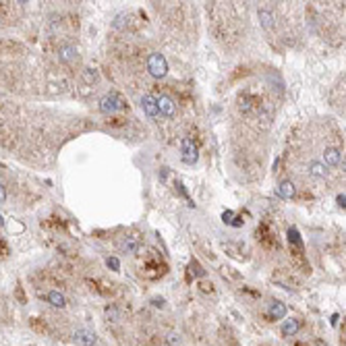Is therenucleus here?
Wrapping results in <instances>:
<instances>
[{
  "label": "nucleus",
  "instance_id": "nucleus-1",
  "mask_svg": "<svg viewBox=\"0 0 346 346\" xmlns=\"http://www.w3.org/2000/svg\"><path fill=\"white\" fill-rule=\"evenodd\" d=\"M125 106H127L125 98L120 96V94H116V92L106 94V96L100 100V110H102L104 114H116V112H120V110H125Z\"/></svg>",
  "mask_w": 346,
  "mask_h": 346
},
{
  "label": "nucleus",
  "instance_id": "nucleus-2",
  "mask_svg": "<svg viewBox=\"0 0 346 346\" xmlns=\"http://www.w3.org/2000/svg\"><path fill=\"white\" fill-rule=\"evenodd\" d=\"M147 71L155 79H162L168 73V62H166V58L160 54V52H153V54L147 56Z\"/></svg>",
  "mask_w": 346,
  "mask_h": 346
},
{
  "label": "nucleus",
  "instance_id": "nucleus-3",
  "mask_svg": "<svg viewBox=\"0 0 346 346\" xmlns=\"http://www.w3.org/2000/svg\"><path fill=\"white\" fill-rule=\"evenodd\" d=\"M181 158L189 166H193L197 162V158H199V155H197V145L189 139V137H185V139L181 141Z\"/></svg>",
  "mask_w": 346,
  "mask_h": 346
},
{
  "label": "nucleus",
  "instance_id": "nucleus-4",
  "mask_svg": "<svg viewBox=\"0 0 346 346\" xmlns=\"http://www.w3.org/2000/svg\"><path fill=\"white\" fill-rule=\"evenodd\" d=\"M155 102H158V112H160L162 116L172 118V116L177 114V104H175V100H172V98L160 96V98H155Z\"/></svg>",
  "mask_w": 346,
  "mask_h": 346
},
{
  "label": "nucleus",
  "instance_id": "nucleus-5",
  "mask_svg": "<svg viewBox=\"0 0 346 346\" xmlns=\"http://www.w3.org/2000/svg\"><path fill=\"white\" fill-rule=\"evenodd\" d=\"M96 340H98L96 338V332H92V330H85V327H81V330L75 332V342L79 346H94Z\"/></svg>",
  "mask_w": 346,
  "mask_h": 346
},
{
  "label": "nucleus",
  "instance_id": "nucleus-6",
  "mask_svg": "<svg viewBox=\"0 0 346 346\" xmlns=\"http://www.w3.org/2000/svg\"><path fill=\"white\" fill-rule=\"evenodd\" d=\"M325 166H344V162H342V155H340V151L336 149V147H327L325 151H323V160H321Z\"/></svg>",
  "mask_w": 346,
  "mask_h": 346
},
{
  "label": "nucleus",
  "instance_id": "nucleus-7",
  "mask_svg": "<svg viewBox=\"0 0 346 346\" xmlns=\"http://www.w3.org/2000/svg\"><path fill=\"white\" fill-rule=\"evenodd\" d=\"M141 110H143L147 116H151V118L160 114V112H158V102H155V98L149 96V94L141 98Z\"/></svg>",
  "mask_w": 346,
  "mask_h": 346
},
{
  "label": "nucleus",
  "instance_id": "nucleus-8",
  "mask_svg": "<svg viewBox=\"0 0 346 346\" xmlns=\"http://www.w3.org/2000/svg\"><path fill=\"white\" fill-rule=\"evenodd\" d=\"M282 336H286V338H290V336H295L299 330H301V321L299 319H295V317H290V319H284L282 321Z\"/></svg>",
  "mask_w": 346,
  "mask_h": 346
},
{
  "label": "nucleus",
  "instance_id": "nucleus-9",
  "mask_svg": "<svg viewBox=\"0 0 346 346\" xmlns=\"http://www.w3.org/2000/svg\"><path fill=\"white\" fill-rule=\"evenodd\" d=\"M309 175L315 177V179H325V177H327V166H325L321 160L309 162Z\"/></svg>",
  "mask_w": 346,
  "mask_h": 346
},
{
  "label": "nucleus",
  "instance_id": "nucleus-10",
  "mask_svg": "<svg viewBox=\"0 0 346 346\" xmlns=\"http://www.w3.org/2000/svg\"><path fill=\"white\" fill-rule=\"evenodd\" d=\"M268 313H270V317H272V319H284V317H286V313H288V309H286V305H284V303L274 301V303L270 305V309H268Z\"/></svg>",
  "mask_w": 346,
  "mask_h": 346
},
{
  "label": "nucleus",
  "instance_id": "nucleus-11",
  "mask_svg": "<svg viewBox=\"0 0 346 346\" xmlns=\"http://www.w3.org/2000/svg\"><path fill=\"white\" fill-rule=\"evenodd\" d=\"M58 58H60V62H64V64L73 62V60L77 58V48H75V46H71V44L62 46V48L58 50Z\"/></svg>",
  "mask_w": 346,
  "mask_h": 346
},
{
  "label": "nucleus",
  "instance_id": "nucleus-12",
  "mask_svg": "<svg viewBox=\"0 0 346 346\" xmlns=\"http://www.w3.org/2000/svg\"><path fill=\"white\" fill-rule=\"evenodd\" d=\"M257 17H259V23H262V27L264 29H274V25H276V19H274V15L268 11V9H259V13H257Z\"/></svg>",
  "mask_w": 346,
  "mask_h": 346
},
{
  "label": "nucleus",
  "instance_id": "nucleus-13",
  "mask_svg": "<svg viewBox=\"0 0 346 346\" xmlns=\"http://www.w3.org/2000/svg\"><path fill=\"white\" fill-rule=\"evenodd\" d=\"M46 301H48L52 307H56V309H62V307L66 305L64 295H62V292H58V290H50L48 295H46Z\"/></svg>",
  "mask_w": 346,
  "mask_h": 346
},
{
  "label": "nucleus",
  "instance_id": "nucleus-14",
  "mask_svg": "<svg viewBox=\"0 0 346 346\" xmlns=\"http://www.w3.org/2000/svg\"><path fill=\"white\" fill-rule=\"evenodd\" d=\"M276 191H278V195L282 199H292V197H295V185H292L290 181H284V183L278 185V189H276Z\"/></svg>",
  "mask_w": 346,
  "mask_h": 346
},
{
  "label": "nucleus",
  "instance_id": "nucleus-15",
  "mask_svg": "<svg viewBox=\"0 0 346 346\" xmlns=\"http://www.w3.org/2000/svg\"><path fill=\"white\" fill-rule=\"evenodd\" d=\"M120 251H125V253H137V251H139V240L125 238L123 243H120Z\"/></svg>",
  "mask_w": 346,
  "mask_h": 346
},
{
  "label": "nucleus",
  "instance_id": "nucleus-16",
  "mask_svg": "<svg viewBox=\"0 0 346 346\" xmlns=\"http://www.w3.org/2000/svg\"><path fill=\"white\" fill-rule=\"evenodd\" d=\"M288 238H290V243H295L299 249H303V240H301V234L297 228H290L288 230Z\"/></svg>",
  "mask_w": 346,
  "mask_h": 346
},
{
  "label": "nucleus",
  "instance_id": "nucleus-17",
  "mask_svg": "<svg viewBox=\"0 0 346 346\" xmlns=\"http://www.w3.org/2000/svg\"><path fill=\"white\" fill-rule=\"evenodd\" d=\"M83 79H85V83H96L98 81L96 68H85V71H83Z\"/></svg>",
  "mask_w": 346,
  "mask_h": 346
},
{
  "label": "nucleus",
  "instance_id": "nucleus-18",
  "mask_svg": "<svg viewBox=\"0 0 346 346\" xmlns=\"http://www.w3.org/2000/svg\"><path fill=\"white\" fill-rule=\"evenodd\" d=\"M189 268H191V274H195L197 276V278H203V276H205V272L201 270V266L195 262V259H193V262L191 264H189Z\"/></svg>",
  "mask_w": 346,
  "mask_h": 346
},
{
  "label": "nucleus",
  "instance_id": "nucleus-19",
  "mask_svg": "<svg viewBox=\"0 0 346 346\" xmlns=\"http://www.w3.org/2000/svg\"><path fill=\"white\" fill-rule=\"evenodd\" d=\"M106 266H108L110 270H114V272H118V270H120V262H118L116 257H108V259H106Z\"/></svg>",
  "mask_w": 346,
  "mask_h": 346
},
{
  "label": "nucleus",
  "instance_id": "nucleus-20",
  "mask_svg": "<svg viewBox=\"0 0 346 346\" xmlns=\"http://www.w3.org/2000/svg\"><path fill=\"white\" fill-rule=\"evenodd\" d=\"M222 220H224V224H232V220H234V212L226 210V212L222 214Z\"/></svg>",
  "mask_w": 346,
  "mask_h": 346
},
{
  "label": "nucleus",
  "instance_id": "nucleus-21",
  "mask_svg": "<svg viewBox=\"0 0 346 346\" xmlns=\"http://www.w3.org/2000/svg\"><path fill=\"white\" fill-rule=\"evenodd\" d=\"M7 197H9V195H7V187H5L3 183H0V203H5V201H7Z\"/></svg>",
  "mask_w": 346,
  "mask_h": 346
},
{
  "label": "nucleus",
  "instance_id": "nucleus-22",
  "mask_svg": "<svg viewBox=\"0 0 346 346\" xmlns=\"http://www.w3.org/2000/svg\"><path fill=\"white\" fill-rule=\"evenodd\" d=\"M168 342H170L172 346H175V344H179V334H175V332H170V334H168Z\"/></svg>",
  "mask_w": 346,
  "mask_h": 346
},
{
  "label": "nucleus",
  "instance_id": "nucleus-23",
  "mask_svg": "<svg viewBox=\"0 0 346 346\" xmlns=\"http://www.w3.org/2000/svg\"><path fill=\"white\" fill-rule=\"evenodd\" d=\"M151 305H153V307H160V309H162V307H164V299H151Z\"/></svg>",
  "mask_w": 346,
  "mask_h": 346
},
{
  "label": "nucleus",
  "instance_id": "nucleus-24",
  "mask_svg": "<svg viewBox=\"0 0 346 346\" xmlns=\"http://www.w3.org/2000/svg\"><path fill=\"white\" fill-rule=\"evenodd\" d=\"M336 199H338V205H340V207H342V210H344V201H346V197H344V193H340V195H338Z\"/></svg>",
  "mask_w": 346,
  "mask_h": 346
},
{
  "label": "nucleus",
  "instance_id": "nucleus-25",
  "mask_svg": "<svg viewBox=\"0 0 346 346\" xmlns=\"http://www.w3.org/2000/svg\"><path fill=\"white\" fill-rule=\"evenodd\" d=\"M232 226H236V228L243 226V218H234V220H232Z\"/></svg>",
  "mask_w": 346,
  "mask_h": 346
}]
</instances>
